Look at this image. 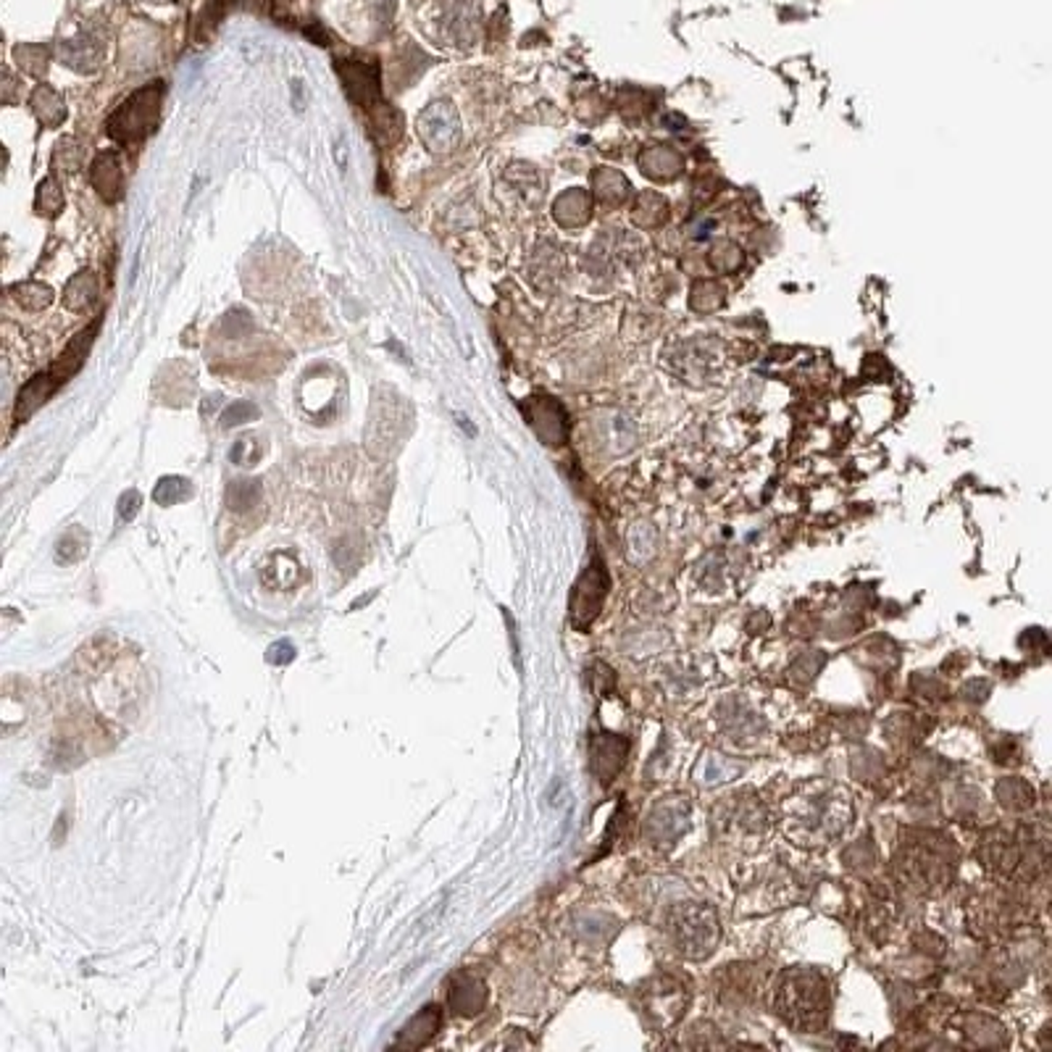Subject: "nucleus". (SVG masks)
I'll return each instance as SVG.
<instances>
[{"label":"nucleus","mask_w":1052,"mask_h":1052,"mask_svg":"<svg viewBox=\"0 0 1052 1052\" xmlns=\"http://www.w3.org/2000/svg\"><path fill=\"white\" fill-rule=\"evenodd\" d=\"M440 1026H443V1013H440V1008L429 1005V1008H424L421 1013H416L414 1019L406 1024V1028H403L400 1037H397V1045H400L403 1050H418V1047H424V1045L432 1042V1037L440 1031Z\"/></svg>","instance_id":"9b49d317"},{"label":"nucleus","mask_w":1052,"mask_h":1052,"mask_svg":"<svg viewBox=\"0 0 1052 1052\" xmlns=\"http://www.w3.org/2000/svg\"><path fill=\"white\" fill-rule=\"evenodd\" d=\"M87 555V531L82 526H72L61 534L56 545L58 563H77Z\"/></svg>","instance_id":"f3484780"},{"label":"nucleus","mask_w":1052,"mask_h":1052,"mask_svg":"<svg viewBox=\"0 0 1052 1052\" xmlns=\"http://www.w3.org/2000/svg\"><path fill=\"white\" fill-rule=\"evenodd\" d=\"M161 95H164V84H148L138 90L124 106H119L111 113L109 124H106V132L109 138L121 142V145H138L142 139H148V135L156 132L158 127V116H161Z\"/></svg>","instance_id":"7ed1b4c3"},{"label":"nucleus","mask_w":1052,"mask_h":1052,"mask_svg":"<svg viewBox=\"0 0 1052 1052\" xmlns=\"http://www.w3.org/2000/svg\"><path fill=\"white\" fill-rule=\"evenodd\" d=\"M32 111L37 113V119L45 124V127H58L63 119H66V106H63V98L58 95L53 87L43 84L32 92Z\"/></svg>","instance_id":"f8f14e48"},{"label":"nucleus","mask_w":1052,"mask_h":1052,"mask_svg":"<svg viewBox=\"0 0 1052 1052\" xmlns=\"http://www.w3.org/2000/svg\"><path fill=\"white\" fill-rule=\"evenodd\" d=\"M484 1002H487V990L484 984L471 976V973H458L453 981H450V990H447V1005L450 1010H455L458 1016H476L484 1010Z\"/></svg>","instance_id":"1a4fd4ad"},{"label":"nucleus","mask_w":1052,"mask_h":1052,"mask_svg":"<svg viewBox=\"0 0 1052 1052\" xmlns=\"http://www.w3.org/2000/svg\"><path fill=\"white\" fill-rule=\"evenodd\" d=\"M61 61H66L77 72H92L100 61V51L92 45V40L77 37V40H69L61 45Z\"/></svg>","instance_id":"ddd939ff"},{"label":"nucleus","mask_w":1052,"mask_h":1052,"mask_svg":"<svg viewBox=\"0 0 1052 1052\" xmlns=\"http://www.w3.org/2000/svg\"><path fill=\"white\" fill-rule=\"evenodd\" d=\"M100 321H103V319L98 316L87 330H82V332L77 334V337L66 345L63 356L53 360V366H51L48 371L32 377L27 385L22 387V392H19V403H16V421H27L29 416L34 414L43 403H48V400L56 395L58 387H63V385L82 368V363L87 360V353H90V348H92V342H95V337H98Z\"/></svg>","instance_id":"f03ea898"},{"label":"nucleus","mask_w":1052,"mask_h":1052,"mask_svg":"<svg viewBox=\"0 0 1052 1052\" xmlns=\"http://www.w3.org/2000/svg\"><path fill=\"white\" fill-rule=\"evenodd\" d=\"M253 418H258V408L253 403H248V400H237L222 414V426L229 429V426H237V424H248Z\"/></svg>","instance_id":"412c9836"},{"label":"nucleus","mask_w":1052,"mask_h":1052,"mask_svg":"<svg viewBox=\"0 0 1052 1052\" xmlns=\"http://www.w3.org/2000/svg\"><path fill=\"white\" fill-rule=\"evenodd\" d=\"M266 661L274 665H287L295 661V647L290 645V642H274L269 650H266Z\"/></svg>","instance_id":"393cba45"},{"label":"nucleus","mask_w":1052,"mask_h":1052,"mask_svg":"<svg viewBox=\"0 0 1052 1052\" xmlns=\"http://www.w3.org/2000/svg\"><path fill=\"white\" fill-rule=\"evenodd\" d=\"M193 498V482L185 479V476H164L156 490H153V500L158 505H177V502H185V500Z\"/></svg>","instance_id":"dca6fc26"},{"label":"nucleus","mask_w":1052,"mask_h":1052,"mask_svg":"<svg viewBox=\"0 0 1052 1052\" xmlns=\"http://www.w3.org/2000/svg\"><path fill=\"white\" fill-rule=\"evenodd\" d=\"M261 498V482L258 479H234L226 487V505L237 513L250 511Z\"/></svg>","instance_id":"2eb2a0df"},{"label":"nucleus","mask_w":1052,"mask_h":1052,"mask_svg":"<svg viewBox=\"0 0 1052 1052\" xmlns=\"http://www.w3.org/2000/svg\"><path fill=\"white\" fill-rule=\"evenodd\" d=\"M90 182L98 190V195L106 203H116L124 193V177H121V164L116 153H100L92 167H90Z\"/></svg>","instance_id":"9d476101"},{"label":"nucleus","mask_w":1052,"mask_h":1052,"mask_svg":"<svg viewBox=\"0 0 1052 1052\" xmlns=\"http://www.w3.org/2000/svg\"><path fill=\"white\" fill-rule=\"evenodd\" d=\"M716 921L711 911H703V908H694L690 913H684L682 918V926H676V940H682L684 950L690 955H708L713 950V942H716Z\"/></svg>","instance_id":"0eeeda50"},{"label":"nucleus","mask_w":1052,"mask_h":1052,"mask_svg":"<svg viewBox=\"0 0 1052 1052\" xmlns=\"http://www.w3.org/2000/svg\"><path fill=\"white\" fill-rule=\"evenodd\" d=\"M98 298V279L92 272H80L63 290V303L72 311H84L87 305L95 303Z\"/></svg>","instance_id":"4468645a"},{"label":"nucleus","mask_w":1052,"mask_h":1052,"mask_svg":"<svg viewBox=\"0 0 1052 1052\" xmlns=\"http://www.w3.org/2000/svg\"><path fill=\"white\" fill-rule=\"evenodd\" d=\"M14 298L27 311H40V308H48L53 303V290L48 284H40V282H27V284L14 287Z\"/></svg>","instance_id":"a211bd4d"},{"label":"nucleus","mask_w":1052,"mask_h":1052,"mask_svg":"<svg viewBox=\"0 0 1052 1052\" xmlns=\"http://www.w3.org/2000/svg\"><path fill=\"white\" fill-rule=\"evenodd\" d=\"M592 771L598 774V779L603 784H608L616 779V774L621 771L624 760H626V752H629V742L621 740V737H610V734H598L592 737Z\"/></svg>","instance_id":"6e6552de"},{"label":"nucleus","mask_w":1052,"mask_h":1052,"mask_svg":"<svg viewBox=\"0 0 1052 1052\" xmlns=\"http://www.w3.org/2000/svg\"><path fill=\"white\" fill-rule=\"evenodd\" d=\"M418 135L432 153H447L461 139V119L450 100H435L418 116Z\"/></svg>","instance_id":"423d86ee"},{"label":"nucleus","mask_w":1052,"mask_h":1052,"mask_svg":"<svg viewBox=\"0 0 1052 1052\" xmlns=\"http://www.w3.org/2000/svg\"><path fill=\"white\" fill-rule=\"evenodd\" d=\"M63 193L58 187L56 179H45L40 187H37V214L43 216H58L63 211Z\"/></svg>","instance_id":"6ab92c4d"},{"label":"nucleus","mask_w":1052,"mask_h":1052,"mask_svg":"<svg viewBox=\"0 0 1052 1052\" xmlns=\"http://www.w3.org/2000/svg\"><path fill=\"white\" fill-rule=\"evenodd\" d=\"M139 505H142V495H139L138 490H127L119 498V519L121 521H132L139 513Z\"/></svg>","instance_id":"b1692460"},{"label":"nucleus","mask_w":1052,"mask_h":1052,"mask_svg":"<svg viewBox=\"0 0 1052 1052\" xmlns=\"http://www.w3.org/2000/svg\"><path fill=\"white\" fill-rule=\"evenodd\" d=\"M16 61H19V66H22L27 74L40 77V74H45V69H48V51L40 48V45H19V48H16Z\"/></svg>","instance_id":"aec40b11"},{"label":"nucleus","mask_w":1052,"mask_h":1052,"mask_svg":"<svg viewBox=\"0 0 1052 1052\" xmlns=\"http://www.w3.org/2000/svg\"><path fill=\"white\" fill-rule=\"evenodd\" d=\"M610 579L606 566L600 558H595L584 574L579 577V582L574 584L571 589V603H569V618H571V626L577 632H587L592 626V621L598 618V613L603 610V603L608 598Z\"/></svg>","instance_id":"20e7f679"},{"label":"nucleus","mask_w":1052,"mask_h":1052,"mask_svg":"<svg viewBox=\"0 0 1052 1052\" xmlns=\"http://www.w3.org/2000/svg\"><path fill=\"white\" fill-rule=\"evenodd\" d=\"M821 990L824 984L816 973H792L779 992L781 1008H787V1019H803V1026L821 1024L827 1008V997Z\"/></svg>","instance_id":"39448f33"},{"label":"nucleus","mask_w":1052,"mask_h":1052,"mask_svg":"<svg viewBox=\"0 0 1052 1052\" xmlns=\"http://www.w3.org/2000/svg\"><path fill=\"white\" fill-rule=\"evenodd\" d=\"M334 69L342 80V87L360 111L368 116V121L377 127V138L392 142L397 138V129L403 124L397 121V113L382 100V84H379V63L368 58H337Z\"/></svg>","instance_id":"f257e3e1"},{"label":"nucleus","mask_w":1052,"mask_h":1052,"mask_svg":"<svg viewBox=\"0 0 1052 1052\" xmlns=\"http://www.w3.org/2000/svg\"><path fill=\"white\" fill-rule=\"evenodd\" d=\"M56 153H63L66 161H61V156H56V167H63V171H77L80 161H82V148L72 139H63L56 148Z\"/></svg>","instance_id":"5701e85b"},{"label":"nucleus","mask_w":1052,"mask_h":1052,"mask_svg":"<svg viewBox=\"0 0 1052 1052\" xmlns=\"http://www.w3.org/2000/svg\"><path fill=\"white\" fill-rule=\"evenodd\" d=\"M258 455H261V450H258V445H255L253 437H240L237 443L232 445V450H229V461L237 464V466H253L258 461Z\"/></svg>","instance_id":"4be33fe9"}]
</instances>
